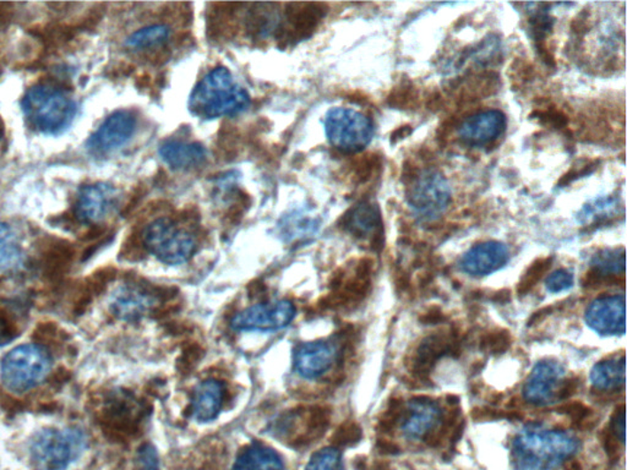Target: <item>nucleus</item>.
I'll return each mask as SVG.
<instances>
[{
  "label": "nucleus",
  "instance_id": "1",
  "mask_svg": "<svg viewBox=\"0 0 627 470\" xmlns=\"http://www.w3.org/2000/svg\"><path fill=\"white\" fill-rule=\"evenodd\" d=\"M577 438L562 431L530 427L512 443L515 470H554L577 452Z\"/></svg>",
  "mask_w": 627,
  "mask_h": 470
},
{
  "label": "nucleus",
  "instance_id": "2",
  "mask_svg": "<svg viewBox=\"0 0 627 470\" xmlns=\"http://www.w3.org/2000/svg\"><path fill=\"white\" fill-rule=\"evenodd\" d=\"M249 104V94L237 84L227 68L218 66L194 87L189 110L203 119H218L243 113Z\"/></svg>",
  "mask_w": 627,
  "mask_h": 470
},
{
  "label": "nucleus",
  "instance_id": "3",
  "mask_svg": "<svg viewBox=\"0 0 627 470\" xmlns=\"http://www.w3.org/2000/svg\"><path fill=\"white\" fill-rule=\"evenodd\" d=\"M31 126L47 135L65 132L78 112L76 102L66 92L50 85L33 86L21 102Z\"/></svg>",
  "mask_w": 627,
  "mask_h": 470
},
{
  "label": "nucleus",
  "instance_id": "4",
  "mask_svg": "<svg viewBox=\"0 0 627 470\" xmlns=\"http://www.w3.org/2000/svg\"><path fill=\"white\" fill-rule=\"evenodd\" d=\"M50 370L49 352L37 345H24L12 349L2 360L0 376L6 389L27 392L46 379Z\"/></svg>",
  "mask_w": 627,
  "mask_h": 470
},
{
  "label": "nucleus",
  "instance_id": "5",
  "mask_svg": "<svg viewBox=\"0 0 627 470\" xmlns=\"http://www.w3.org/2000/svg\"><path fill=\"white\" fill-rule=\"evenodd\" d=\"M145 249L167 265L189 262L196 252L195 237L168 217L155 219L142 233Z\"/></svg>",
  "mask_w": 627,
  "mask_h": 470
},
{
  "label": "nucleus",
  "instance_id": "6",
  "mask_svg": "<svg viewBox=\"0 0 627 470\" xmlns=\"http://www.w3.org/2000/svg\"><path fill=\"white\" fill-rule=\"evenodd\" d=\"M84 435L73 428H47L31 441L30 459L36 470H65L84 449Z\"/></svg>",
  "mask_w": 627,
  "mask_h": 470
},
{
  "label": "nucleus",
  "instance_id": "7",
  "mask_svg": "<svg viewBox=\"0 0 627 470\" xmlns=\"http://www.w3.org/2000/svg\"><path fill=\"white\" fill-rule=\"evenodd\" d=\"M331 412L327 406H297L283 413L273 421L271 430L289 446L301 449L319 440L330 425Z\"/></svg>",
  "mask_w": 627,
  "mask_h": 470
},
{
  "label": "nucleus",
  "instance_id": "8",
  "mask_svg": "<svg viewBox=\"0 0 627 470\" xmlns=\"http://www.w3.org/2000/svg\"><path fill=\"white\" fill-rule=\"evenodd\" d=\"M325 132L331 146L346 154H358L371 144L374 124L351 108L336 107L325 118Z\"/></svg>",
  "mask_w": 627,
  "mask_h": 470
},
{
  "label": "nucleus",
  "instance_id": "9",
  "mask_svg": "<svg viewBox=\"0 0 627 470\" xmlns=\"http://www.w3.org/2000/svg\"><path fill=\"white\" fill-rule=\"evenodd\" d=\"M407 202L423 221L440 218L451 202V187L440 171L425 170L410 184Z\"/></svg>",
  "mask_w": 627,
  "mask_h": 470
},
{
  "label": "nucleus",
  "instance_id": "10",
  "mask_svg": "<svg viewBox=\"0 0 627 470\" xmlns=\"http://www.w3.org/2000/svg\"><path fill=\"white\" fill-rule=\"evenodd\" d=\"M148 408L135 396L124 390L111 392L100 411L102 428L114 437H133L141 430Z\"/></svg>",
  "mask_w": 627,
  "mask_h": 470
},
{
  "label": "nucleus",
  "instance_id": "11",
  "mask_svg": "<svg viewBox=\"0 0 627 470\" xmlns=\"http://www.w3.org/2000/svg\"><path fill=\"white\" fill-rule=\"evenodd\" d=\"M372 268V260L363 257L351 269H337L331 278V293L324 298L321 305L327 309H337L364 299L371 289Z\"/></svg>",
  "mask_w": 627,
  "mask_h": 470
},
{
  "label": "nucleus",
  "instance_id": "12",
  "mask_svg": "<svg viewBox=\"0 0 627 470\" xmlns=\"http://www.w3.org/2000/svg\"><path fill=\"white\" fill-rule=\"evenodd\" d=\"M171 288L151 287V285L128 284L120 288L113 295L111 310L113 315L123 321H138L161 307L162 301L172 299Z\"/></svg>",
  "mask_w": 627,
  "mask_h": 470
},
{
  "label": "nucleus",
  "instance_id": "13",
  "mask_svg": "<svg viewBox=\"0 0 627 470\" xmlns=\"http://www.w3.org/2000/svg\"><path fill=\"white\" fill-rule=\"evenodd\" d=\"M326 12V5L323 3H291L286 5L275 34L277 41L287 46L307 40L319 27Z\"/></svg>",
  "mask_w": 627,
  "mask_h": 470
},
{
  "label": "nucleus",
  "instance_id": "14",
  "mask_svg": "<svg viewBox=\"0 0 627 470\" xmlns=\"http://www.w3.org/2000/svg\"><path fill=\"white\" fill-rule=\"evenodd\" d=\"M294 316L295 307L291 301L257 304L237 314L232 327L238 331H275L287 327Z\"/></svg>",
  "mask_w": 627,
  "mask_h": 470
},
{
  "label": "nucleus",
  "instance_id": "15",
  "mask_svg": "<svg viewBox=\"0 0 627 470\" xmlns=\"http://www.w3.org/2000/svg\"><path fill=\"white\" fill-rule=\"evenodd\" d=\"M340 227L356 239L371 240V249L375 252H380L384 247L383 217L375 203L361 202L353 206L340 219Z\"/></svg>",
  "mask_w": 627,
  "mask_h": 470
},
{
  "label": "nucleus",
  "instance_id": "16",
  "mask_svg": "<svg viewBox=\"0 0 627 470\" xmlns=\"http://www.w3.org/2000/svg\"><path fill=\"white\" fill-rule=\"evenodd\" d=\"M135 129V116L129 110H117L88 140V150L95 154H108L117 150L132 139Z\"/></svg>",
  "mask_w": 627,
  "mask_h": 470
},
{
  "label": "nucleus",
  "instance_id": "17",
  "mask_svg": "<svg viewBox=\"0 0 627 470\" xmlns=\"http://www.w3.org/2000/svg\"><path fill=\"white\" fill-rule=\"evenodd\" d=\"M508 119L501 110H488L472 114L461 123L458 138L467 146L483 148L504 135Z\"/></svg>",
  "mask_w": 627,
  "mask_h": 470
},
{
  "label": "nucleus",
  "instance_id": "18",
  "mask_svg": "<svg viewBox=\"0 0 627 470\" xmlns=\"http://www.w3.org/2000/svg\"><path fill=\"white\" fill-rule=\"evenodd\" d=\"M119 201L116 187L106 183L91 184L81 187L76 201V217L84 224H98L112 214Z\"/></svg>",
  "mask_w": 627,
  "mask_h": 470
},
{
  "label": "nucleus",
  "instance_id": "19",
  "mask_svg": "<svg viewBox=\"0 0 627 470\" xmlns=\"http://www.w3.org/2000/svg\"><path fill=\"white\" fill-rule=\"evenodd\" d=\"M585 322L601 336L625 333V298L623 295L594 300L585 311Z\"/></svg>",
  "mask_w": 627,
  "mask_h": 470
},
{
  "label": "nucleus",
  "instance_id": "20",
  "mask_svg": "<svg viewBox=\"0 0 627 470\" xmlns=\"http://www.w3.org/2000/svg\"><path fill=\"white\" fill-rule=\"evenodd\" d=\"M508 246L500 241H486L468 250L461 259V269L473 277L488 276L504 268L508 262Z\"/></svg>",
  "mask_w": 627,
  "mask_h": 470
},
{
  "label": "nucleus",
  "instance_id": "21",
  "mask_svg": "<svg viewBox=\"0 0 627 470\" xmlns=\"http://www.w3.org/2000/svg\"><path fill=\"white\" fill-rule=\"evenodd\" d=\"M336 358L337 348L333 343H303L294 351L295 371L304 379H317L331 369Z\"/></svg>",
  "mask_w": 627,
  "mask_h": 470
},
{
  "label": "nucleus",
  "instance_id": "22",
  "mask_svg": "<svg viewBox=\"0 0 627 470\" xmlns=\"http://www.w3.org/2000/svg\"><path fill=\"white\" fill-rule=\"evenodd\" d=\"M563 375L565 370L555 361H542L537 364L524 386V393L527 401L533 405H547L552 402Z\"/></svg>",
  "mask_w": 627,
  "mask_h": 470
},
{
  "label": "nucleus",
  "instance_id": "23",
  "mask_svg": "<svg viewBox=\"0 0 627 470\" xmlns=\"http://www.w3.org/2000/svg\"><path fill=\"white\" fill-rule=\"evenodd\" d=\"M404 414V434L410 438L424 437L434 430L441 418L438 405L428 397H415L410 399L409 409Z\"/></svg>",
  "mask_w": 627,
  "mask_h": 470
},
{
  "label": "nucleus",
  "instance_id": "24",
  "mask_svg": "<svg viewBox=\"0 0 627 470\" xmlns=\"http://www.w3.org/2000/svg\"><path fill=\"white\" fill-rule=\"evenodd\" d=\"M160 155L162 161L174 171L195 170L208 160V151L199 142H164L161 145Z\"/></svg>",
  "mask_w": 627,
  "mask_h": 470
},
{
  "label": "nucleus",
  "instance_id": "25",
  "mask_svg": "<svg viewBox=\"0 0 627 470\" xmlns=\"http://www.w3.org/2000/svg\"><path fill=\"white\" fill-rule=\"evenodd\" d=\"M226 389L218 380H206L199 383L193 392L192 412L197 421L208 422L218 418L224 405Z\"/></svg>",
  "mask_w": 627,
  "mask_h": 470
},
{
  "label": "nucleus",
  "instance_id": "26",
  "mask_svg": "<svg viewBox=\"0 0 627 470\" xmlns=\"http://www.w3.org/2000/svg\"><path fill=\"white\" fill-rule=\"evenodd\" d=\"M281 17L282 12L279 11V4L273 3L253 4L245 18V28L254 40H265L272 34L275 36Z\"/></svg>",
  "mask_w": 627,
  "mask_h": 470
},
{
  "label": "nucleus",
  "instance_id": "27",
  "mask_svg": "<svg viewBox=\"0 0 627 470\" xmlns=\"http://www.w3.org/2000/svg\"><path fill=\"white\" fill-rule=\"evenodd\" d=\"M448 343H450V337L442 335H432L423 339L417 348L415 357L410 360V373L419 379H426L436 361L447 354Z\"/></svg>",
  "mask_w": 627,
  "mask_h": 470
},
{
  "label": "nucleus",
  "instance_id": "28",
  "mask_svg": "<svg viewBox=\"0 0 627 470\" xmlns=\"http://www.w3.org/2000/svg\"><path fill=\"white\" fill-rule=\"evenodd\" d=\"M233 470H283V463L275 450L253 443L241 451Z\"/></svg>",
  "mask_w": 627,
  "mask_h": 470
},
{
  "label": "nucleus",
  "instance_id": "29",
  "mask_svg": "<svg viewBox=\"0 0 627 470\" xmlns=\"http://www.w3.org/2000/svg\"><path fill=\"white\" fill-rule=\"evenodd\" d=\"M592 383L597 390H616L625 386V358L620 360H604L592 370Z\"/></svg>",
  "mask_w": 627,
  "mask_h": 470
},
{
  "label": "nucleus",
  "instance_id": "30",
  "mask_svg": "<svg viewBox=\"0 0 627 470\" xmlns=\"http://www.w3.org/2000/svg\"><path fill=\"white\" fill-rule=\"evenodd\" d=\"M43 268L46 275L62 276L66 271L73 259H74V247L63 240H57L46 247L43 254Z\"/></svg>",
  "mask_w": 627,
  "mask_h": 470
},
{
  "label": "nucleus",
  "instance_id": "31",
  "mask_svg": "<svg viewBox=\"0 0 627 470\" xmlns=\"http://www.w3.org/2000/svg\"><path fill=\"white\" fill-rule=\"evenodd\" d=\"M170 36V27L165 25H151L130 34L126 44L133 50H151L164 46Z\"/></svg>",
  "mask_w": 627,
  "mask_h": 470
},
{
  "label": "nucleus",
  "instance_id": "32",
  "mask_svg": "<svg viewBox=\"0 0 627 470\" xmlns=\"http://www.w3.org/2000/svg\"><path fill=\"white\" fill-rule=\"evenodd\" d=\"M241 4L233 3H221L213 4L211 18L209 20V31L213 37H232L235 33V12Z\"/></svg>",
  "mask_w": 627,
  "mask_h": 470
},
{
  "label": "nucleus",
  "instance_id": "33",
  "mask_svg": "<svg viewBox=\"0 0 627 470\" xmlns=\"http://www.w3.org/2000/svg\"><path fill=\"white\" fill-rule=\"evenodd\" d=\"M592 269L603 276H619L625 273V250L603 249L594 254L591 260Z\"/></svg>",
  "mask_w": 627,
  "mask_h": 470
},
{
  "label": "nucleus",
  "instance_id": "34",
  "mask_svg": "<svg viewBox=\"0 0 627 470\" xmlns=\"http://www.w3.org/2000/svg\"><path fill=\"white\" fill-rule=\"evenodd\" d=\"M22 254L18 246L17 234L11 225L0 222V268H14L21 262Z\"/></svg>",
  "mask_w": 627,
  "mask_h": 470
},
{
  "label": "nucleus",
  "instance_id": "35",
  "mask_svg": "<svg viewBox=\"0 0 627 470\" xmlns=\"http://www.w3.org/2000/svg\"><path fill=\"white\" fill-rule=\"evenodd\" d=\"M617 200L613 198H601L594 200L593 202L585 205L582 211L579 212V221L582 224H587V222H601L607 221L608 218L613 217L616 215L617 208Z\"/></svg>",
  "mask_w": 627,
  "mask_h": 470
},
{
  "label": "nucleus",
  "instance_id": "36",
  "mask_svg": "<svg viewBox=\"0 0 627 470\" xmlns=\"http://www.w3.org/2000/svg\"><path fill=\"white\" fill-rule=\"evenodd\" d=\"M553 257H542L537 259L531 263L527 271L524 272V277L521 278L520 284L517 285L518 295H526L530 293L531 289L536 287L538 282L544 277V275L552 268Z\"/></svg>",
  "mask_w": 627,
  "mask_h": 470
},
{
  "label": "nucleus",
  "instance_id": "37",
  "mask_svg": "<svg viewBox=\"0 0 627 470\" xmlns=\"http://www.w3.org/2000/svg\"><path fill=\"white\" fill-rule=\"evenodd\" d=\"M305 470H345L342 454L335 447L317 451L309 459Z\"/></svg>",
  "mask_w": 627,
  "mask_h": 470
},
{
  "label": "nucleus",
  "instance_id": "38",
  "mask_svg": "<svg viewBox=\"0 0 627 470\" xmlns=\"http://www.w3.org/2000/svg\"><path fill=\"white\" fill-rule=\"evenodd\" d=\"M512 337L508 330H492L480 338L479 348L490 354H502L511 347Z\"/></svg>",
  "mask_w": 627,
  "mask_h": 470
},
{
  "label": "nucleus",
  "instance_id": "39",
  "mask_svg": "<svg viewBox=\"0 0 627 470\" xmlns=\"http://www.w3.org/2000/svg\"><path fill=\"white\" fill-rule=\"evenodd\" d=\"M381 162L377 155H364L353 162V180L356 184H365L380 170Z\"/></svg>",
  "mask_w": 627,
  "mask_h": 470
},
{
  "label": "nucleus",
  "instance_id": "40",
  "mask_svg": "<svg viewBox=\"0 0 627 470\" xmlns=\"http://www.w3.org/2000/svg\"><path fill=\"white\" fill-rule=\"evenodd\" d=\"M418 102V91L410 81L401 82L391 91L388 104L397 110H409L415 107Z\"/></svg>",
  "mask_w": 627,
  "mask_h": 470
},
{
  "label": "nucleus",
  "instance_id": "41",
  "mask_svg": "<svg viewBox=\"0 0 627 470\" xmlns=\"http://www.w3.org/2000/svg\"><path fill=\"white\" fill-rule=\"evenodd\" d=\"M205 354V351L199 343H187L186 347L181 351L180 358L177 360V369L181 375H189L193 373L197 364L202 361Z\"/></svg>",
  "mask_w": 627,
  "mask_h": 470
},
{
  "label": "nucleus",
  "instance_id": "42",
  "mask_svg": "<svg viewBox=\"0 0 627 470\" xmlns=\"http://www.w3.org/2000/svg\"><path fill=\"white\" fill-rule=\"evenodd\" d=\"M363 436L362 428L356 421H347L340 424L333 434V444L337 447H349L358 443Z\"/></svg>",
  "mask_w": 627,
  "mask_h": 470
},
{
  "label": "nucleus",
  "instance_id": "43",
  "mask_svg": "<svg viewBox=\"0 0 627 470\" xmlns=\"http://www.w3.org/2000/svg\"><path fill=\"white\" fill-rule=\"evenodd\" d=\"M404 405L401 398H393L388 402L387 409L378 419V428L381 433L388 434L396 428L401 419L404 417Z\"/></svg>",
  "mask_w": 627,
  "mask_h": 470
},
{
  "label": "nucleus",
  "instance_id": "44",
  "mask_svg": "<svg viewBox=\"0 0 627 470\" xmlns=\"http://www.w3.org/2000/svg\"><path fill=\"white\" fill-rule=\"evenodd\" d=\"M219 138L218 142V148L221 151L222 157L226 160H232L235 155H238V141H240V135H238L237 130L233 126H228V129L222 130L219 132Z\"/></svg>",
  "mask_w": 627,
  "mask_h": 470
},
{
  "label": "nucleus",
  "instance_id": "45",
  "mask_svg": "<svg viewBox=\"0 0 627 470\" xmlns=\"http://www.w3.org/2000/svg\"><path fill=\"white\" fill-rule=\"evenodd\" d=\"M546 285L550 293H559L574 285V275L568 269H558L547 278Z\"/></svg>",
  "mask_w": 627,
  "mask_h": 470
},
{
  "label": "nucleus",
  "instance_id": "46",
  "mask_svg": "<svg viewBox=\"0 0 627 470\" xmlns=\"http://www.w3.org/2000/svg\"><path fill=\"white\" fill-rule=\"evenodd\" d=\"M556 411H558L560 414L569 415L576 425L592 417L591 408H588L587 406H585L584 403L579 401L563 403V405L558 406Z\"/></svg>",
  "mask_w": 627,
  "mask_h": 470
},
{
  "label": "nucleus",
  "instance_id": "47",
  "mask_svg": "<svg viewBox=\"0 0 627 470\" xmlns=\"http://www.w3.org/2000/svg\"><path fill=\"white\" fill-rule=\"evenodd\" d=\"M20 335L18 323L11 319L8 313H0V347L9 345Z\"/></svg>",
  "mask_w": 627,
  "mask_h": 470
},
{
  "label": "nucleus",
  "instance_id": "48",
  "mask_svg": "<svg viewBox=\"0 0 627 470\" xmlns=\"http://www.w3.org/2000/svg\"><path fill=\"white\" fill-rule=\"evenodd\" d=\"M140 470H160L157 451L151 443L142 444L138 452Z\"/></svg>",
  "mask_w": 627,
  "mask_h": 470
},
{
  "label": "nucleus",
  "instance_id": "49",
  "mask_svg": "<svg viewBox=\"0 0 627 470\" xmlns=\"http://www.w3.org/2000/svg\"><path fill=\"white\" fill-rule=\"evenodd\" d=\"M533 117L537 118L538 122L554 126V128H563L568 124V118H566L565 114L558 110H554V108L537 110V112H534Z\"/></svg>",
  "mask_w": 627,
  "mask_h": 470
},
{
  "label": "nucleus",
  "instance_id": "50",
  "mask_svg": "<svg viewBox=\"0 0 627 470\" xmlns=\"http://www.w3.org/2000/svg\"><path fill=\"white\" fill-rule=\"evenodd\" d=\"M601 440H603L604 450H606L611 462H617L620 459V450H622L620 446L623 443H620L619 438L616 436V434L611 431L609 427L604 428L603 433H601Z\"/></svg>",
  "mask_w": 627,
  "mask_h": 470
},
{
  "label": "nucleus",
  "instance_id": "51",
  "mask_svg": "<svg viewBox=\"0 0 627 470\" xmlns=\"http://www.w3.org/2000/svg\"><path fill=\"white\" fill-rule=\"evenodd\" d=\"M609 428L619 438L620 443H625V405L616 406L613 417H611Z\"/></svg>",
  "mask_w": 627,
  "mask_h": 470
},
{
  "label": "nucleus",
  "instance_id": "52",
  "mask_svg": "<svg viewBox=\"0 0 627 470\" xmlns=\"http://www.w3.org/2000/svg\"><path fill=\"white\" fill-rule=\"evenodd\" d=\"M59 336V329L52 322L42 323L38 326L34 337H38V341L41 342H54Z\"/></svg>",
  "mask_w": 627,
  "mask_h": 470
},
{
  "label": "nucleus",
  "instance_id": "53",
  "mask_svg": "<svg viewBox=\"0 0 627 470\" xmlns=\"http://www.w3.org/2000/svg\"><path fill=\"white\" fill-rule=\"evenodd\" d=\"M447 319V315L440 307H432L431 309L426 310L419 316V322H422L423 325H436V323L445 322Z\"/></svg>",
  "mask_w": 627,
  "mask_h": 470
},
{
  "label": "nucleus",
  "instance_id": "54",
  "mask_svg": "<svg viewBox=\"0 0 627 470\" xmlns=\"http://www.w3.org/2000/svg\"><path fill=\"white\" fill-rule=\"evenodd\" d=\"M470 417L476 421H495V419L505 418V412L490 408H474Z\"/></svg>",
  "mask_w": 627,
  "mask_h": 470
},
{
  "label": "nucleus",
  "instance_id": "55",
  "mask_svg": "<svg viewBox=\"0 0 627 470\" xmlns=\"http://www.w3.org/2000/svg\"><path fill=\"white\" fill-rule=\"evenodd\" d=\"M579 386V380L576 379H570L566 381L565 383L562 386V389L559 390L558 392V398L559 399H569L571 398L572 396L575 395L576 392H577Z\"/></svg>",
  "mask_w": 627,
  "mask_h": 470
},
{
  "label": "nucleus",
  "instance_id": "56",
  "mask_svg": "<svg viewBox=\"0 0 627 470\" xmlns=\"http://www.w3.org/2000/svg\"><path fill=\"white\" fill-rule=\"evenodd\" d=\"M378 449L380 450L381 453L384 454H397L400 453V447L396 443H391V441L385 440V438H378Z\"/></svg>",
  "mask_w": 627,
  "mask_h": 470
},
{
  "label": "nucleus",
  "instance_id": "57",
  "mask_svg": "<svg viewBox=\"0 0 627 470\" xmlns=\"http://www.w3.org/2000/svg\"><path fill=\"white\" fill-rule=\"evenodd\" d=\"M552 307H543V309L536 311V313H534L533 315L531 316V319L528 320V326H534L537 325V323L542 322V321L546 319L547 315H550V314H552Z\"/></svg>",
  "mask_w": 627,
  "mask_h": 470
},
{
  "label": "nucleus",
  "instance_id": "58",
  "mask_svg": "<svg viewBox=\"0 0 627 470\" xmlns=\"http://www.w3.org/2000/svg\"><path fill=\"white\" fill-rule=\"evenodd\" d=\"M490 300L495 304H508L511 300V292L508 289H501V291L495 292L490 297Z\"/></svg>",
  "mask_w": 627,
  "mask_h": 470
},
{
  "label": "nucleus",
  "instance_id": "59",
  "mask_svg": "<svg viewBox=\"0 0 627 470\" xmlns=\"http://www.w3.org/2000/svg\"><path fill=\"white\" fill-rule=\"evenodd\" d=\"M412 133V128L409 125L401 126V128L394 130V134L391 135V142L396 144L400 140L406 139Z\"/></svg>",
  "mask_w": 627,
  "mask_h": 470
},
{
  "label": "nucleus",
  "instance_id": "60",
  "mask_svg": "<svg viewBox=\"0 0 627 470\" xmlns=\"http://www.w3.org/2000/svg\"><path fill=\"white\" fill-rule=\"evenodd\" d=\"M563 466H565V470H582V465L577 459H566L563 462Z\"/></svg>",
  "mask_w": 627,
  "mask_h": 470
},
{
  "label": "nucleus",
  "instance_id": "61",
  "mask_svg": "<svg viewBox=\"0 0 627 470\" xmlns=\"http://www.w3.org/2000/svg\"><path fill=\"white\" fill-rule=\"evenodd\" d=\"M505 418L511 419V421H520V419L524 418V414L518 411L505 412Z\"/></svg>",
  "mask_w": 627,
  "mask_h": 470
},
{
  "label": "nucleus",
  "instance_id": "62",
  "mask_svg": "<svg viewBox=\"0 0 627 470\" xmlns=\"http://www.w3.org/2000/svg\"><path fill=\"white\" fill-rule=\"evenodd\" d=\"M447 401H448V403H450V405H457V403H458V401H460V399H458L457 396L450 395V396H447Z\"/></svg>",
  "mask_w": 627,
  "mask_h": 470
},
{
  "label": "nucleus",
  "instance_id": "63",
  "mask_svg": "<svg viewBox=\"0 0 627 470\" xmlns=\"http://www.w3.org/2000/svg\"><path fill=\"white\" fill-rule=\"evenodd\" d=\"M375 470H390V469H388L387 466L378 465L377 466H375Z\"/></svg>",
  "mask_w": 627,
  "mask_h": 470
}]
</instances>
